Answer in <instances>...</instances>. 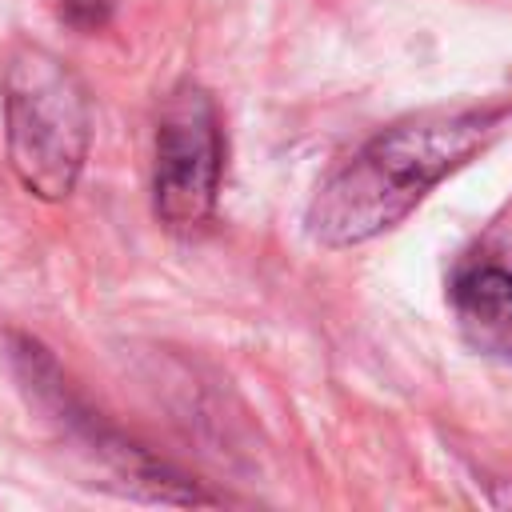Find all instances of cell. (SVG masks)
Instances as JSON below:
<instances>
[{"instance_id":"3957f363","label":"cell","mask_w":512,"mask_h":512,"mask_svg":"<svg viewBox=\"0 0 512 512\" xmlns=\"http://www.w3.org/2000/svg\"><path fill=\"white\" fill-rule=\"evenodd\" d=\"M224 172V136L212 96L200 84H180L160 108L152 208L172 232L204 228L216 212Z\"/></svg>"},{"instance_id":"5b68a950","label":"cell","mask_w":512,"mask_h":512,"mask_svg":"<svg viewBox=\"0 0 512 512\" xmlns=\"http://www.w3.org/2000/svg\"><path fill=\"white\" fill-rule=\"evenodd\" d=\"M116 0H60V20L76 32H100L112 20Z\"/></svg>"},{"instance_id":"277c9868","label":"cell","mask_w":512,"mask_h":512,"mask_svg":"<svg viewBox=\"0 0 512 512\" xmlns=\"http://www.w3.org/2000/svg\"><path fill=\"white\" fill-rule=\"evenodd\" d=\"M452 308L464 340L488 356H512V268L480 260L456 272Z\"/></svg>"},{"instance_id":"7a4b0ae2","label":"cell","mask_w":512,"mask_h":512,"mask_svg":"<svg viewBox=\"0 0 512 512\" xmlns=\"http://www.w3.org/2000/svg\"><path fill=\"white\" fill-rule=\"evenodd\" d=\"M4 140L32 196L64 200L76 188L92 144V104L80 76L40 44H20L4 64Z\"/></svg>"},{"instance_id":"6da1fadb","label":"cell","mask_w":512,"mask_h":512,"mask_svg":"<svg viewBox=\"0 0 512 512\" xmlns=\"http://www.w3.org/2000/svg\"><path fill=\"white\" fill-rule=\"evenodd\" d=\"M508 116V104L436 108L376 132L320 180L308 204L312 240L352 248L396 228L448 172L468 164Z\"/></svg>"}]
</instances>
